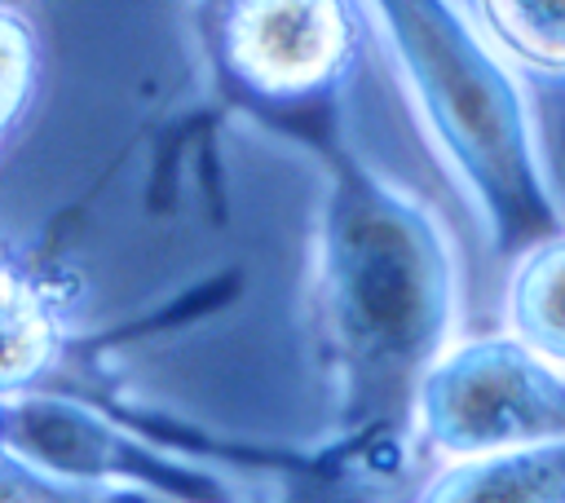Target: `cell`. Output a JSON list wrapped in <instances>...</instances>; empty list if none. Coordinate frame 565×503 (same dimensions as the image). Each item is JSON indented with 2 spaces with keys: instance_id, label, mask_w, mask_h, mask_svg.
Masks as SVG:
<instances>
[{
  "instance_id": "1",
  "label": "cell",
  "mask_w": 565,
  "mask_h": 503,
  "mask_svg": "<svg viewBox=\"0 0 565 503\" xmlns=\"http://www.w3.org/2000/svg\"><path fill=\"white\" fill-rule=\"evenodd\" d=\"M322 163L318 340L335 384V459L393 468L415 393L455 340L459 278L441 221L388 181L349 132L309 150Z\"/></svg>"
},
{
  "instance_id": "2",
  "label": "cell",
  "mask_w": 565,
  "mask_h": 503,
  "mask_svg": "<svg viewBox=\"0 0 565 503\" xmlns=\"http://www.w3.org/2000/svg\"><path fill=\"white\" fill-rule=\"evenodd\" d=\"M375 18L415 115L477 207L490 247L516 256L556 234L565 207L547 176L539 119L521 71L459 0H362Z\"/></svg>"
},
{
  "instance_id": "3",
  "label": "cell",
  "mask_w": 565,
  "mask_h": 503,
  "mask_svg": "<svg viewBox=\"0 0 565 503\" xmlns=\"http://www.w3.org/2000/svg\"><path fill=\"white\" fill-rule=\"evenodd\" d=\"M203 31L216 93L256 128L300 150L344 132L358 0H212Z\"/></svg>"
},
{
  "instance_id": "4",
  "label": "cell",
  "mask_w": 565,
  "mask_h": 503,
  "mask_svg": "<svg viewBox=\"0 0 565 503\" xmlns=\"http://www.w3.org/2000/svg\"><path fill=\"white\" fill-rule=\"evenodd\" d=\"M552 437H565V366L547 362L512 331L455 335L419 379L411 441L441 463Z\"/></svg>"
},
{
  "instance_id": "5",
  "label": "cell",
  "mask_w": 565,
  "mask_h": 503,
  "mask_svg": "<svg viewBox=\"0 0 565 503\" xmlns=\"http://www.w3.org/2000/svg\"><path fill=\"white\" fill-rule=\"evenodd\" d=\"M419 499L433 503H565V437L477 454L446 459Z\"/></svg>"
},
{
  "instance_id": "6",
  "label": "cell",
  "mask_w": 565,
  "mask_h": 503,
  "mask_svg": "<svg viewBox=\"0 0 565 503\" xmlns=\"http://www.w3.org/2000/svg\"><path fill=\"white\" fill-rule=\"evenodd\" d=\"M66 344L57 296L26 265L0 256V397L40 388Z\"/></svg>"
},
{
  "instance_id": "7",
  "label": "cell",
  "mask_w": 565,
  "mask_h": 503,
  "mask_svg": "<svg viewBox=\"0 0 565 503\" xmlns=\"http://www.w3.org/2000/svg\"><path fill=\"white\" fill-rule=\"evenodd\" d=\"M503 318L516 340L565 366V225L512 256Z\"/></svg>"
},
{
  "instance_id": "8",
  "label": "cell",
  "mask_w": 565,
  "mask_h": 503,
  "mask_svg": "<svg viewBox=\"0 0 565 503\" xmlns=\"http://www.w3.org/2000/svg\"><path fill=\"white\" fill-rule=\"evenodd\" d=\"M494 49L539 79H565V0H472Z\"/></svg>"
},
{
  "instance_id": "9",
  "label": "cell",
  "mask_w": 565,
  "mask_h": 503,
  "mask_svg": "<svg viewBox=\"0 0 565 503\" xmlns=\"http://www.w3.org/2000/svg\"><path fill=\"white\" fill-rule=\"evenodd\" d=\"M40 84V35L18 0H0V150L26 119Z\"/></svg>"
}]
</instances>
